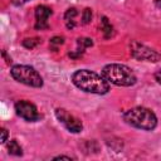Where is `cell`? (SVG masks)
<instances>
[{"label":"cell","mask_w":161,"mask_h":161,"mask_svg":"<svg viewBox=\"0 0 161 161\" xmlns=\"http://www.w3.org/2000/svg\"><path fill=\"white\" fill-rule=\"evenodd\" d=\"M73 84L87 93L106 94L109 92V82L102 75L89 69H78L72 74Z\"/></svg>","instance_id":"cell-1"},{"label":"cell","mask_w":161,"mask_h":161,"mask_svg":"<svg viewBox=\"0 0 161 161\" xmlns=\"http://www.w3.org/2000/svg\"><path fill=\"white\" fill-rule=\"evenodd\" d=\"M126 123L132 127L143 130V131H152L157 126V117L156 114L146 107H132L123 112L122 114Z\"/></svg>","instance_id":"cell-2"},{"label":"cell","mask_w":161,"mask_h":161,"mask_svg":"<svg viewBox=\"0 0 161 161\" xmlns=\"http://www.w3.org/2000/svg\"><path fill=\"white\" fill-rule=\"evenodd\" d=\"M102 75L109 82V84H114L118 87H131L137 80L133 70L130 67L118 63L104 65L102 69Z\"/></svg>","instance_id":"cell-3"},{"label":"cell","mask_w":161,"mask_h":161,"mask_svg":"<svg viewBox=\"0 0 161 161\" xmlns=\"http://www.w3.org/2000/svg\"><path fill=\"white\" fill-rule=\"evenodd\" d=\"M10 74L11 77L25 86L33 87V88H40L43 87V78L42 75L38 73V70L30 65H25V64H16L13 65L10 69Z\"/></svg>","instance_id":"cell-4"},{"label":"cell","mask_w":161,"mask_h":161,"mask_svg":"<svg viewBox=\"0 0 161 161\" xmlns=\"http://www.w3.org/2000/svg\"><path fill=\"white\" fill-rule=\"evenodd\" d=\"M130 53L137 60L152 62V63L158 62L160 57H161L155 49H152V48H150V47H147V45H145V44H142L140 42H136V40L131 42V44H130Z\"/></svg>","instance_id":"cell-5"},{"label":"cell","mask_w":161,"mask_h":161,"mask_svg":"<svg viewBox=\"0 0 161 161\" xmlns=\"http://www.w3.org/2000/svg\"><path fill=\"white\" fill-rule=\"evenodd\" d=\"M55 117L69 132L78 133V132H80L83 130L82 121L79 118H77L75 116H73L72 113H69L64 108H57L55 109Z\"/></svg>","instance_id":"cell-6"},{"label":"cell","mask_w":161,"mask_h":161,"mask_svg":"<svg viewBox=\"0 0 161 161\" xmlns=\"http://www.w3.org/2000/svg\"><path fill=\"white\" fill-rule=\"evenodd\" d=\"M15 112L19 117L28 122H35L40 119V113L38 112V108L35 107L34 103L21 99L15 103Z\"/></svg>","instance_id":"cell-7"},{"label":"cell","mask_w":161,"mask_h":161,"mask_svg":"<svg viewBox=\"0 0 161 161\" xmlns=\"http://www.w3.org/2000/svg\"><path fill=\"white\" fill-rule=\"evenodd\" d=\"M53 14L52 9L47 5H39L35 8V29H47L48 25V19Z\"/></svg>","instance_id":"cell-8"},{"label":"cell","mask_w":161,"mask_h":161,"mask_svg":"<svg viewBox=\"0 0 161 161\" xmlns=\"http://www.w3.org/2000/svg\"><path fill=\"white\" fill-rule=\"evenodd\" d=\"M78 15V11L75 8H69L65 14H64V21H65V26L68 29H73L75 25H77V21H75V18Z\"/></svg>","instance_id":"cell-9"},{"label":"cell","mask_w":161,"mask_h":161,"mask_svg":"<svg viewBox=\"0 0 161 161\" xmlns=\"http://www.w3.org/2000/svg\"><path fill=\"white\" fill-rule=\"evenodd\" d=\"M77 44H78L77 52H75V53H69V57H73V58L79 57V55L84 52L86 48L93 45V42H92V39H89V38H79V39L77 40Z\"/></svg>","instance_id":"cell-10"},{"label":"cell","mask_w":161,"mask_h":161,"mask_svg":"<svg viewBox=\"0 0 161 161\" xmlns=\"http://www.w3.org/2000/svg\"><path fill=\"white\" fill-rule=\"evenodd\" d=\"M101 29L103 31L104 38L108 39V38H111L113 35V26H112V24L108 21V19L106 16H102V19H101Z\"/></svg>","instance_id":"cell-11"},{"label":"cell","mask_w":161,"mask_h":161,"mask_svg":"<svg viewBox=\"0 0 161 161\" xmlns=\"http://www.w3.org/2000/svg\"><path fill=\"white\" fill-rule=\"evenodd\" d=\"M6 147H8V151L10 155H14V156H21L23 155V150H21V147L16 140H9Z\"/></svg>","instance_id":"cell-12"},{"label":"cell","mask_w":161,"mask_h":161,"mask_svg":"<svg viewBox=\"0 0 161 161\" xmlns=\"http://www.w3.org/2000/svg\"><path fill=\"white\" fill-rule=\"evenodd\" d=\"M40 43H42V40L39 38H26V39L23 40V45L28 49H33L36 45H39Z\"/></svg>","instance_id":"cell-13"},{"label":"cell","mask_w":161,"mask_h":161,"mask_svg":"<svg viewBox=\"0 0 161 161\" xmlns=\"http://www.w3.org/2000/svg\"><path fill=\"white\" fill-rule=\"evenodd\" d=\"M80 19H82V24H88L91 20H92V9H89V8H86L83 11H82V16H80Z\"/></svg>","instance_id":"cell-14"},{"label":"cell","mask_w":161,"mask_h":161,"mask_svg":"<svg viewBox=\"0 0 161 161\" xmlns=\"http://www.w3.org/2000/svg\"><path fill=\"white\" fill-rule=\"evenodd\" d=\"M63 43H64V39H63L62 36H53V38L50 39V47L55 45V49H57L58 45H62Z\"/></svg>","instance_id":"cell-15"},{"label":"cell","mask_w":161,"mask_h":161,"mask_svg":"<svg viewBox=\"0 0 161 161\" xmlns=\"http://www.w3.org/2000/svg\"><path fill=\"white\" fill-rule=\"evenodd\" d=\"M1 143H5L6 141H8V136H9V133H8V131H6V128H1Z\"/></svg>","instance_id":"cell-16"},{"label":"cell","mask_w":161,"mask_h":161,"mask_svg":"<svg viewBox=\"0 0 161 161\" xmlns=\"http://www.w3.org/2000/svg\"><path fill=\"white\" fill-rule=\"evenodd\" d=\"M155 79L161 84V69H158V70L155 73Z\"/></svg>","instance_id":"cell-17"},{"label":"cell","mask_w":161,"mask_h":161,"mask_svg":"<svg viewBox=\"0 0 161 161\" xmlns=\"http://www.w3.org/2000/svg\"><path fill=\"white\" fill-rule=\"evenodd\" d=\"M26 1H29V0H11V3L15 4V5H21V4L26 3Z\"/></svg>","instance_id":"cell-18"},{"label":"cell","mask_w":161,"mask_h":161,"mask_svg":"<svg viewBox=\"0 0 161 161\" xmlns=\"http://www.w3.org/2000/svg\"><path fill=\"white\" fill-rule=\"evenodd\" d=\"M60 158H65V160H72L70 156H64V155H60V156H57L54 157V160H60Z\"/></svg>","instance_id":"cell-19"},{"label":"cell","mask_w":161,"mask_h":161,"mask_svg":"<svg viewBox=\"0 0 161 161\" xmlns=\"http://www.w3.org/2000/svg\"><path fill=\"white\" fill-rule=\"evenodd\" d=\"M3 57H6V53H5V52H3ZM6 63L10 64V63H11V58H6Z\"/></svg>","instance_id":"cell-20"},{"label":"cell","mask_w":161,"mask_h":161,"mask_svg":"<svg viewBox=\"0 0 161 161\" xmlns=\"http://www.w3.org/2000/svg\"><path fill=\"white\" fill-rule=\"evenodd\" d=\"M156 5H157L158 8H161V0H156Z\"/></svg>","instance_id":"cell-21"}]
</instances>
